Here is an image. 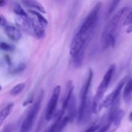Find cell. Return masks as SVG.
I'll return each mask as SVG.
<instances>
[{"instance_id":"1","label":"cell","mask_w":132,"mask_h":132,"mask_svg":"<svg viewBox=\"0 0 132 132\" xmlns=\"http://www.w3.org/2000/svg\"><path fill=\"white\" fill-rule=\"evenodd\" d=\"M129 10L128 6L122 7L107 22L101 36L102 45L104 49L114 47L119 26L122 20L125 21V17L127 16Z\"/></svg>"},{"instance_id":"2","label":"cell","mask_w":132,"mask_h":132,"mask_svg":"<svg viewBox=\"0 0 132 132\" xmlns=\"http://www.w3.org/2000/svg\"><path fill=\"white\" fill-rule=\"evenodd\" d=\"M94 73L91 69H90L87 79L85 84L82 86L80 95V104L77 112V121L78 124H85L90 119L91 116L92 109L91 99L89 95L90 86L92 81Z\"/></svg>"},{"instance_id":"3","label":"cell","mask_w":132,"mask_h":132,"mask_svg":"<svg viewBox=\"0 0 132 132\" xmlns=\"http://www.w3.org/2000/svg\"><path fill=\"white\" fill-rule=\"evenodd\" d=\"M101 6L102 3L98 2L93 7L88 15L85 19L83 23L77 30V32L81 33L86 39H89V37L91 36L92 34L96 27L97 23L99 20Z\"/></svg>"},{"instance_id":"4","label":"cell","mask_w":132,"mask_h":132,"mask_svg":"<svg viewBox=\"0 0 132 132\" xmlns=\"http://www.w3.org/2000/svg\"><path fill=\"white\" fill-rule=\"evenodd\" d=\"M115 70H116V64H112L108 68V70L106 71L100 85L98 86L96 94H95L92 102V113H96L98 112V107H99L101 101L104 94H105L108 86H109L112 76H113V73L115 72Z\"/></svg>"},{"instance_id":"5","label":"cell","mask_w":132,"mask_h":132,"mask_svg":"<svg viewBox=\"0 0 132 132\" xmlns=\"http://www.w3.org/2000/svg\"><path fill=\"white\" fill-rule=\"evenodd\" d=\"M44 92L43 91L41 92L39 95L37 100L33 104L30 110L28 111L27 115V117L24 119L23 122H22L21 126L20 131L19 132H30L32 128L35 121H36L37 116L38 115L39 111L40 110L41 103H42L43 98Z\"/></svg>"},{"instance_id":"6","label":"cell","mask_w":132,"mask_h":132,"mask_svg":"<svg viewBox=\"0 0 132 132\" xmlns=\"http://www.w3.org/2000/svg\"><path fill=\"white\" fill-rule=\"evenodd\" d=\"M129 80V76H126L118 82V84L116 86V88L113 90L110 94L108 95L99 105L98 107V112L101 110L103 109V108H108V107L111 106L115 102L119 100L120 94H121V91H122V88L124 87L126 82Z\"/></svg>"},{"instance_id":"7","label":"cell","mask_w":132,"mask_h":132,"mask_svg":"<svg viewBox=\"0 0 132 132\" xmlns=\"http://www.w3.org/2000/svg\"><path fill=\"white\" fill-rule=\"evenodd\" d=\"M125 113L122 109H111L108 119L110 128L108 132H116L121 125Z\"/></svg>"},{"instance_id":"8","label":"cell","mask_w":132,"mask_h":132,"mask_svg":"<svg viewBox=\"0 0 132 132\" xmlns=\"http://www.w3.org/2000/svg\"><path fill=\"white\" fill-rule=\"evenodd\" d=\"M61 94V86L59 85L55 86L53 90L52 95L50 97V101L46 106V111H45V118L46 121H50L54 116V112L56 109L57 104L58 100H59V95Z\"/></svg>"},{"instance_id":"9","label":"cell","mask_w":132,"mask_h":132,"mask_svg":"<svg viewBox=\"0 0 132 132\" xmlns=\"http://www.w3.org/2000/svg\"><path fill=\"white\" fill-rule=\"evenodd\" d=\"M32 18L28 16L15 15V23L18 27L30 35H34L32 25Z\"/></svg>"},{"instance_id":"10","label":"cell","mask_w":132,"mask_h":132,"mask_svg":"<svg viewBox=\"0 0 132 132\" xmlns=\"http://www.w3.org/2000/svg\"><path fill=\"white\" fill-rule=\"evenodd\" d=\"M3 28L5 30L6 34L7 35V36L10 39L17 41H19L21 38V32L20 30L17 28V27L8 24L7 26L4 27Z\"/></svg>"},{"instance_id":"11","label":"cell","mask_w":132,"mask_h":132,"mask_svg":"<svg viewBox=\"0 0 132 132\" xmlns=\"http://www.w3.org/2000/svg\"><path fill=\"white\" fill-rule=\"evenodd\" d=\"M31 21H32V28H33L34 36L38 39H43V37H45V26H43L41 23H40L39 22L37 21H37H36L32 18Z\"/></svg>"},{"instance_id":"12","label":"cell","mask_w":132,"mask_h":132,"mask_svg":"<svg viewBox=\"0 0 132 132\" xmlns=\"http://www.w3.org/2000/svg\"><path fill=\"white\" fill-rule=\"evenodd\" d=\"M14 104L13 103H10L6 104L5 106L1 108V112H0V125L2 126L4 121L10 115L14 109Z\"/></svg>"},{"instance_id":"13","label":"cell","mask_w":132,"mask_h":132,"mask_svg":"<svg viewBox=\"0 0 132 132\" xmlns=\"http://www.w3.org/2000/svg\"><path fill=\"white\" fill-rule=\"evenodd\" d=\"M67 110H68V115L67 116L70 119V121H72L74 119L76 116V99H75L74 93L71 96L70 99L68 102Z\"/></svg>"},{"instance_id":"14","label":"cell","mask_w":132,"mask_h":132,"mask_svg":"<svg viewBox=\"0 0 132 132\" xmlns=\"http://www.w3.org/2000/svg\"><path fill=\"white\" fill-rule=\"evenodd\" d=\"M132 97V79L126 82L123 91V98L126 103H130Z\"/></svg>"},{"instance_id":"15","label":"cell","mask_w":132,"mask_h":132,"mask_svg":"<svg viewBox=\"0 0 132 132\" xmlns=\"http://www.w3.org/2000/svg\"><path fill=\"white\" fill-rule=\"evenodd\" d=\"M22 3H23L25 6H28V7L33 8V9H36L37 11L39 12L44 13V14L46 13L45 9L44 8V6H43L42 4H41L39 2H38V1H32V0H31V1L30 0H24V1H22Z\"/></svg>"},{"instance_id":"16","label":"cell","mask_w":132,"mask_h":132,"mask_svg":"<svg viewBox=\"0 0 132 132\" xmlns=\"http://www.w3.org/2000/svg\"><path fill=\"white\" fill-rule=\"evenodd\" d=\"M12 9L15 15H20V16H28V14L24 11V9L22 8L20 4L18 2H14L12 5Z\"/></svg>"},{"instance_id":"17","label":"cell","mask_w":132,"mask_h":132,"mask_svg":"<svg viewBox=\"0 0 132 132\" xmlns=\"http://www.w3.org/2000/svg\"><path fill=\"white\" fill-rule=\"evenodd\" d=\"M28 12L30 13H31L32 14H33L37 18V21L39 22L40 23L43 24V26L46 27V26L48 25V20L39 12L37 11L36 10H28Z\"/></svg>"},{"instance_id":"18","label":"cell","mask_w":132,"mask_h":132,"mask_svg":"<svg viewBox=\"0 0 132 132\" xmlns=\"http://www.w3.org/2000/svg\"><path fill=\"white\" fill-rule=\"evenodd\" d=\"M24 87H25V83L24 82H20L12 88V90L10 92V94L13 96L19 95L24 90Z\"/></svg>"},{"instance_id":"19","label":"cell","mask_w":132,"mask_h":132,"mask_svg":"<svg viewBox=\"0 0 132 132\" xmlns=\"http://www.w3.org/2000/svg\"><path fill=\"white\" fill-rule=\"evenodd\" d=\"M85 50H82L81 52L79 53L76 57L73 58V64L76 67H81L83 61L84 56H85Z\"/></svg>"},{"instance_id":"20","label":"cell","mask_w":132,"mask_h":132,"mask_svg":"<svg viewBox=\"0 0 132 132\" xmlns=\"http://www.w3.org/2000/svg\"><path fill=\"white\" fill-rule=\"evenodd\" d=\"M26 68V65L24 63H20L18 64L17 67H14L12 69L10 70V73H12V74H16V73H20V72H23Z\"/></svg>"},{"instance_id":"21","label":"cell","mask_w":132,"mask_h":132,"mask_svg":"<svg viewBox=\"0 0 132 132\" xmlns=\"http://www.w3.org/2000/svg\"><path fill=\"white\" fill-rule=\"evenodd\" d=\"M1 50H4V51H13L15 49L14 46L13 45H9V44L6 43L1 42V45H0Z\"/></svg>"},{"instance_id":"22","label":"cell","mask_w":132,"mask_h":132,"mask_svg":"<svg viewBox=\"0 0 132 132\" xmlns=\"http://www.w3.org/2000/svg\"><path fill=\"white\" fill-rule=\"evenodd\" d=\"M119 3V1H113L112 3V4L110 5V6L109 9H108V14H107V17L110 16L112 13L113 12V11L115 10V9H116V7L117 6L118 4Z\"/></svg>"},{"instance_id":"23","label":"cell","mask_w":132,"mask_h":132,"mask_svg":"<svg viewBox=\"0 0 132 132\" xmlns=\"http://www.w3.org/2000/svg\"><path fill=\"white\" fill-rule=\"evenodd\" d=\"M132 23V10L130 12V14H128L127 16L125 18V21L123 22L124 26H129Z\"/></svg>"},{"instance_id":"24","label":"cell","mask_w":132,"mask_h":132,"mask_svg":"<svg viewBox=\"0 0 132 132\" xmlns=\"http://www.w3.org/2000/svg\"><path fill=\"white\" fill-rule=\"evenodd\" d=\"M33 101H34V94H30V96L27 98V100L23 103V106H27L29 105V104H32V103H33Z\"/></svg>"},{"instance_id":"25","label":"cell","mask_w":132,"mask_h":132,"mask_svg":"<svg viewBox=\"0 0 132 132\" xmlns=\"http://www.w3.org/2000/svg\"><path fill=\"white\" fill-rule=\"evenodd\" d=\"M14 130V126L12 124H8L4 127L1 132H13Z\"/></svg>"},{"instance_id":"26","label":"cell","mask_w":132,"mask_h":132,"mask_svg":"<svg viewBox=\"0 0 132 132\" xmlns=\"http://www.w3.org/2000/svg\"><path fill=\"white\" fill-rule=\"evenodd\" d=\"M100 129V126L98 125H94L93 126H90L89 128H88L85 132H96Z\"/></svg>"},{"instance_id":"27","label":"cell","mask_w":132,"mask_h":132,"mask_svg":"<svg viewBox=\"0 0 132 132\" xmlns=\"http://www.w3.org/2000/svg\"><path fill=\"white\" fill-rule=\"evenodd\" d=\"M0 24H1V27H3V28H4V27H5L9 24L7 20L3 16V15H0Z\"/></svg>"},{"instance_id":"28","label":"cell","mask_w":132,"mask_h":132,"mask_svg":"<svg viewBox=\"0 0 132 132\" xmlns=\"http://www.w3.org/2000/svg\"><path fill=\"white\" fill-rule=\"evenodd\" d=\"M55 122H54L52 125H50V126H48V127L44 130L43 132H54V128H55Z\"/></svg>"},{"instance_id":"29","label":"cell","mask_w":132,"mask_h":132,"mask_svg":"<svg viewBox=\"0 0 132 132\" xmlns=\"http://www.w3.org/2000/svg\"><path fill=\"white\" fill-rule=\"evenodd\" d=\"M110 125L108 123L106 124L104 126H103V127L101 128L99 130H98L97 132H108V130H109Z\"/></svg>"},{"instance_id":"30","label":"cell","mask_w":132,"mask_h":132,"mask_svg":"<svg viewBox=\"0 0 132 132\" xmlns=\"http://www.w3.org/2000/svg\"><path fill=\"white\" fill-rule=\"evenodd\" d=\"M126 32L128 34L131 33L132 32V23L128 26V27L127 30H126Z\"/></svg>"},{"instance_id":"31","label":"cell","mask_w":132,"mask_h":132,"mask_svg":"<svg viewBox=\"0 0 132 132\" xmlns=\"http://www.w3.org/2000/svg\"><path fill=\"white\" fill-rule=\"evenodd\" d=\"M7 3V1H2L0 2V7H3V6H5Z\"/></svg>"},{"instance_id":"32","label":"cell","mask_w":132,"mask_h":132,"mask_svg":"<svg viewBox=\"0 0 132 132\" xmlns=\"http://www.w3.org/2000/svg\"><path fill=\"white\" fill-rule=\"evenodd\" d=\"M129 120H130V121L132 122V110H131V112H130V116H129Z\"/></svg>"}]
</instances>
